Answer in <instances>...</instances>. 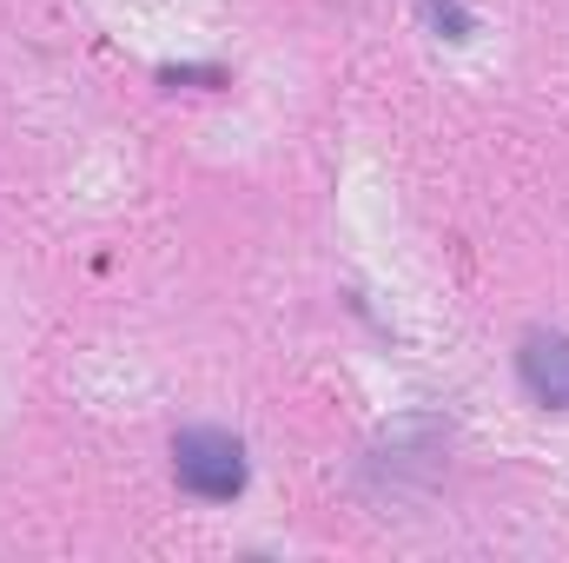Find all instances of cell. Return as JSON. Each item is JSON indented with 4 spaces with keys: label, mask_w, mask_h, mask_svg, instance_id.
Listing matches in <instances>:
<instances>
[{
    "label": "cell",
    "mask_w": 569,
    "mask_h": 563,
    "mask_svg": "<svg viewBox=\"0 0 569 563\" xmlns=\"http://www.w3.org/2000/svg\"><path fill=\"white\" fill-rule=\"evenodd\" d=\"M425 20L443 40H470V33H477V13H470L463 0H425Z\"/></svg>",
    "instance_id": "cell-3"
},
{
    "label": "cell",
    "mask_w": 569,
    "mask_h": 563,
    "mask_svg": "<svg viewBox=\"0 0 569 563\" xmlns=\"http://www.w3.org/2000/svg\"><path fill=\"white\" fill-rule=\"evenodd\" d=\"M172 477L179 491H192L199 504H232L246 484H252V457L232 431L219 424H186L172 437Z\"/></svg>",
    "instance_id": "cell-1"
},
{
    "label": "cell",
    "mask_w": 569,
    "mask_h": 563,
    "mask_svg": "<svg viewBox=\"0 0 569 563\" xmlns=\"http://www.w3.org/2000/svg\"><path fill=\"white\" fill-rule=\"evenodd\" d=\"M159 87H226V67H159Z\"/></svg>",
    "instance_id": "cell-4"
},
{
    "label": "cell",
    "mask_w": 569,
    "mask_h": 563,
    "mask_svg": "<svg viewBox=\"0 0 569 563\" xmlns=\"http://www.w3.org/2000/svg\"><path fill=\"white\" fill-rule=\"evenodd\" d=\"M517 378H523V392H530L537 405L569 412V332H550V325L523 332V345H517Z\"/></svg>",
    "instance_id": "cell-2"
}]
</instances>
